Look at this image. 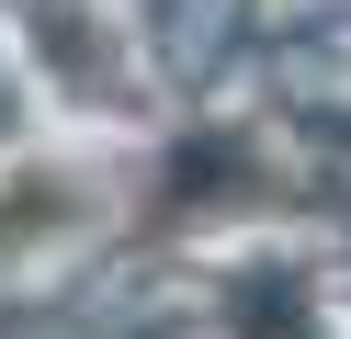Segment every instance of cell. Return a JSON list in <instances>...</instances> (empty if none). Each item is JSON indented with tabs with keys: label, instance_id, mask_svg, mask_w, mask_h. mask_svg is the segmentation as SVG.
<instances>
[{
	"label": "cell",
	"instance_id": "cell-1",
	"mask_svg": "<svg viewBox=\"0 0 351 339\" xmlns=\"http://www.w3.org/2000/svg\"><path fill=\"white\" fill-rule=\"evenodd\" d=\"M261 192V147L250 136H193L170 147V192H159V226H193V215H227V203Z\"/></svg>",
	"mask_w": 351,
	"mask_h": 339
},
{
	"label": "cell",
	"instance_id": "cell-2",
	"mask_svg": "<svg viewBox=\"0 0 351 339\" xmlns=\"http://www.w3.org/2000/svg\"><path fill=\"white\" fill-rule=\"evenodd\" d=\"M34 45L69 68V90H80V102H114V34H102L80 0H34Z\"/></svg>",
	"mask_w": 351,
	"mask_h": 339
},
{
	"label": "cell",
	"instance_id": "cell-3",
	"mask_svg": "<svg viewBox=\"0 0 351 339\" xmlns=\"http://www.w3.org/2000/svg\"><path fill=\"white\" fill-rule=\"evenodd\" d=\"M227 328L238 339H317V316L283 271H250V283H227Z\"/></svg>",
	"mask_w": 351,
	"mask_h": 339
},
{
	"label": "cell",
	"instance_id": "cell-4",
	"mask_svg": "<svg viewBox=\"0 0 351 339\" xmlns=\"http://www.w3.org/2000/svg\"><path fill=\"white\" fill-rule=\"evenodd\" d=\"M0 136H12V90H0Z\"/></svg>",
	"mask_w": 351,
	"mask_h": 339
},
{
	"label": "cell",
	"instance_id": "cell-5",
	"mask_svg": "<svg viewBox=\"0 0 351 339\" xmlns=\"http://www.w3.org/2000/svg\"><path fill=\"white\" fill-rule=\"evenodd\" d=\"M328 136H351V113H328Z\"/></svg>",
	"mask_w": 351,
	"mask_h": 339
}]
</instances>
